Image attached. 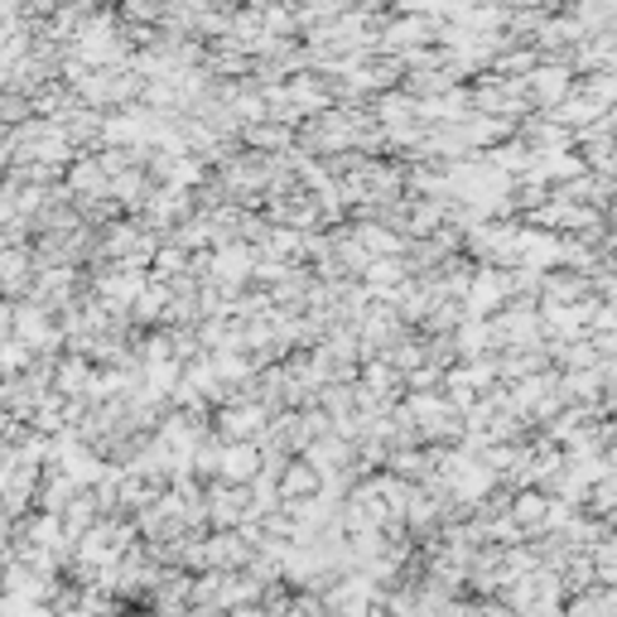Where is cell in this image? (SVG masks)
Masks as SVG:
<instances>
[{
  "mask_svg": "<svg viewBox=\"0 0 617 617\" xmlns=\"http://www.w3.org/2000/svg\"><path fill=\"white\" fill-rule=\"evenodd\" d=\"M222 473H227V482H246L256 473V454L251 448H227V468Z\"/></svg>",
  "mask_w": 617,
  "mask_h": 617,
  "instance_id": "obj_3",
  "label": "cell"
},
{
  "mask_svg": "<svg viewBox=\"0 0 617 617\" xmlns=\"http://www.w3.org/2000/svg\"><path fill=\"white\" fill-rule=\"evenodd\" d=\"M593 511H603V516L617 511V482H603V488L593 492Z\"/></svg>",
  "mask_w": 617,
  "mask_h": 617,
  "instance_id": "obj_4",
  "label": "cell"
},
{
  "mask_svg": "<svg viewBox=\"0 0 617 617\" xmlns=\"http://www.w3.org/2000/svg\"><path fill=\"white\" fill-rule=\"evenodd\" d=\"M184 617H227L222 608H212V603H194V608H188Z\"/></svg>",
  "mask_w": 617,
  "mask_h": 617,
  "instance_id": "obj_5",
  "label": "cell"
},
{
  "mask_svg": "<svg viewBox=\"0 0 617 617\" xmlns=\"http://www.w3.org/2000/svg\"><path fill=\"white\" fill-rule=\"evenodd\" d=\"M313 488H319V478H313V468H305V464H295L285 473V488H280V497L285 502H299V497H313Z\"/></svg>",
  "mask_w": 617,
  "mask_h": 617,
  "instance_id": "obj_2",
  "label": "cell"
},
{
  "mask_svg": "<svg viewBox=\"0 0 617 617\" xmlns=\"http://www.w3.org/2000/svg\"><path fill=\"white\" fill-rule=\"evenodd\" d=\"M208 559L212 569H246L256 559V545L242 531H212L208 535Z\"/></svg>",
  "mask_w": 617,
  "mask_h": 617,
  "instance_id": "obj_1",
  "label": "cell"
}]
</instances>
